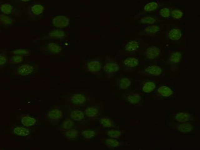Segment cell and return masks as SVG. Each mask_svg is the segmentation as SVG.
Returning a JSON list of instances; mask_svg holds the SVG:
<instances>
[{
	"instance_id": "cell-28",
	"label": "cell",
	"mask_w": 200,
	"mask_h": 150,
	"mask_svg": "<svg viewBox=\"0 0 200 150\" xmlns=\"http://www.w3.org/2000/svg\"><path fill=\"white\" fill-rule=\"evenodd\" d=\"M140 22L143 24L152 25L156 22L157 19L152 16H145L142 18Z\"/></svg>"
},
{
	"instance_id": "cell-17",
	"label": "cell",
	"mask_w": 200,
	"mask_h": 150,
	"mask_svg": "<svg viewBox=\"0 0 200 150\" xmlns=\"http://www.w3.org/2000/svg\"><path fill=\"white\" fill-rule=\"evenodd\" d=\"M182 54L179 52H173L169 57L168 60L170 62L177 64L181 62L182 59Z\"/></svg>"
},
{
	"instance_id": "cell-38",
	"label": "cell",
	"mask_w": 200,
	"mask_h": 150,
	"mask_svg": "<svg viewBox=\"0 0 200 150\" xmlns=\"http://www.w3.org/2000/svg\"><path fill=\"white\" fill-rule=\"evenodd\" d=\"M171 11L168 8H162L159 11V14L162 17L168 18L171 16Z\"/></svg>"
},
{
	"instance_id": "cell-41",
	"label": "cell",
	"mask_w": 200,
	"mask_h": 150,
	"mask_svg": "<svg viewBox=\"0 0 200 150\" xmlns=\"http://www.w3.org/2000/svg\"><path fill=\"white\" fill-rule=\"evenodd\" d=\"M6 62V59L5 57L2 56L0 57V64L1 66L4 64Z\"/></svg>"
},
{
	"instance_id": "cell-19",
	"label": "cell",
	"mask_w": 200,
	"mask_h": 150,
	"mask_svg": "<svg viewBox=\"0 0 200 150\" xmlns=\"http://www.w3.org/2000/svg\"><path fill=\"white\" fill-rule=\"evenodd\" d=\"M141 97L140 95L138 93H134L128 95L127 97L128 102L130 104H136L141 101Z\"/></svg>"
},
{
	"instance_id": "cell-40",
	"label": "cell",
	"mask_w": 200,
	"mask_h": 150,
	"mask_svg": "<svg viewBox=\"0 0 200 150\" xmlns=\"http://www.w3.org/2000/svg\"><path fill=\"white\" fill-rule=\"evenodd\" d=\"M12 60L13 62L15 63H19L22 62L23 58L21 56L16 55L12 57Z\"/></svg>"
},
{
	"instance_id": "cell-1",
	"label": "cell",
	"mask_w": 200,
	"mask_h": 150,
	"mask_svg": "<svg viewBox=\"0 0 200 150\" xmlns=\"http://www.w3.org/2000/svg\"><path fill=\"white\" fill-rule=\"evenodd\" d=\"M175 126L178 132L184 133L193 132L196 128V125L190 122L179 123Z\"/></svg>"
},
{
	"instance_id": "cell-16",
	"label": "cell",
	"mask_w": 200,
	"mask_h": 150,
	"mask_svg": "<svg viewBox=\"0 0 200 150\" xmlns=\"http://www.w3.org/2000/svg\"><path fill=\"white\" fill-rule=\"evenodd\" d=\"M124 64L126 66L131 68L137 67L139 64L138 59L134 57H128L124 60Z\"/></svg>"
},
{
	"instance_id": "cell-33",
	"label": "cell",
	"mask_w": 200,
	"mask_h": 150,
	"mask_svg": "<svg viewBox=\"0 0 200 150\" xmlns=\"http://www.w3.org/2000/svg\"><path fill=\"white\" fill-rule=\"evenodd\" d=\"M183 16V13L180 9H173L171 11V16L174 19H179L182 18Z\"/></svg>"
},
{
	"instance_id": "cell-10",
	"label": "cell",
	"mask_w": 200,
	"mask_h": 150,
	"mask_svg": "<svg viewBox=\"0 0 200 150\" xmlns=\"http://www.w3.org/2000/svg\"><path fill=\"white\" fill-rule=\"evenodd\" d=\"M86 98L84 95L82 94H75L72 97L71 101L74 105H82L86 102Z\"/></svg>"
},
{
	"instance_id": "cell-32",
	"label": "cell",
	"mask_w": 200,
	"mask_h": 150,
	"mask_svg": "<svg viewBox=\"0 0 200 150\" xmlns=\"http://www.w3.org/2000/svg\"><path fill=\"white\" fill-rule=\"evenodd\" d=\"M100 123L103 127L111 128L112 126L113 123L111 119L107 118H103L99 120Z\"/></svg>"
},
{
	"instance_id": "cell-9",
	"label": "cell",
	"mask_w": 200,
	"mask_h": 150,
	"mask_svg": "<svg viewBox=\"0 0 200 150\" xmlns=\"http://www.w3.org/2000/svg\"><path fill=\"white\" fill-rule=\"evenodd\" d=\"M104 71L108 73L112 74L117 72L119 69L118 64L114 62L107 63L104 65Z\"/></svg>"
},
{
	"instance_id": "cell-12",
	"label": "cell",
	"mask_w": 200,
	"mask_h": 150,
	"mask_svg": "<svg viewBox=\"0 0 200 150\" xmlns=\"http://www.w3.org/2000/svg\"><path fill=\"white\" fill-rule=\"evenodd\" d=\"M139 47L138 42L135 40H132L128 42L125 47V49L129 52L136 51Z\"/></svg>"
},
{
	"instance_id": "cell-36",
	"label": "cell",
	"mask_w": 200,
	"mask_h": 150,
	"mask_svg": "<svg viewBox=\"0 0 200 150\" xmlns=\"http://www.w3.org/2000/svg\"><path fill=\"white\" fill-rule=\"evenodd\" d=\"M78 134V130L76 129H70L66 133L67 137L70 139H74L77 138Z\"/></svg>"
},
{
	"instance_id": "cell-11",
	"label": "cell",
	"mask_w": 200,
	"mask_h": 150,
	"mask_svg": "<svg viewBox=\"0 0 200 150\" xmlns=\"http://www.w3.org/2000/svg\"><path fill=\"white\" fill-rule=\"evenodd\" d=\"M70 117L73 121H81L84 118L85 114L81 110H75L71 112Z\"/></svg>"
},
{
	"instance_id": "cell-34",
	"label": "cell",
	"mask_w": 200,
	"mask_h": 150,
	"mask_svg": "<svg viewBox=\"0 0 200 150\" xmlns=\"http://www.w3.org/2000/svg\"><path fill=\"white\" fill-rule=\"evenodd\" d=\"M44 11V7L41 4L34 5L32 8V11L35 15H38L42 14Z\"/></svg>"
},
{
	"instance_id": "cell-37",
	"label": "cell",
	"mask_w": 200,
	"mask_h": 150,
	"mask_svg": "<svg viewBox=\"0 0 200 150\" xmlns=\"http://www.w3.org/2000/svg\"><path fill=\"white\" fill-rule=\"evenodd\" d=\"M74 123L72 119H68L65 120L62 124L63 129L68 130L71 129L73 127Z\"/></svg>"
},
{
	"instance_id": "cell-14",
	"label": "cell",
	"mask_w": 200,
	"mask_h": 150,
	"mask_svg": "<svg viewBox=\"0 0 200 150\" xmlns=\"http://www.w3.org/2000/svg\"><path fill=\"white\" fill-rule=\"evenodd\" d=\"M156 88V85L154 82H148L144 83L142 87V91L145 93H148L153 92Z\"/></svg>"
},
{
	"instance_id": "cell-15",
	"label": "cell",
	"mask_w": 200,
	"mask_h": 150,
	"mask_svg": "<svg viewBox=\"0 0 200 150\" xmlns=\"http://www.w3.org/2000/svg\"><path fill=\"white\" fill-rule=\"evenodd\" d=\"M161 30V27L157 25H151L144 28L143 32L146 34H156Z\"/></svg>"
},
{
	"instance_id": "cell-23",
	"label": "cell",
	"mask_w": 200,
	"mask_h": 150,
	"mask_svg": "<svg viewBox=\"0 0 200 150\" xmlns=\"http://www.w3.org/2000/svg\"><path fill=\"white\" fill-rule=\"evenodd\" d=\"M105 143L108 148H118L119 147L120 144L118 140L116 139L112 138L106 139Z\"/></svg>"
},
{
	"instance_id": "cell-2",
	"label": "cell",
	"mask_w": 200,
	"mask_h": 150,
	"mask_svg": "<svg viewBox=\"0 0 200 150\" xmlns=\"http://www.w3.org/2000/svg\"><path fill=\"white\" fill-rule=\"evenodd\" d=\"M52 23L54 27L57 28H66L69 23V19L66 16L59 15L52 19Z\"/></svg>"
},
{
	"instance_id": "cell-22",
	"label": "cell",
	"mask_w": 200,
	"mask_h": 150,
	"mask_svg": "<svg viewBox=\"0 0 200 150\" xmlns=\"http://www.w3.org/2000/svg\"><path fill=\"white\" fill-rule=\"evenodd\" d=\"M21 122L23 126L30 127L33 126L36 123V120L33 118L27 116L22 118Z\"/></svg>"
},
{
	"instance_id": "cell-20",
	"label": "cell",
	"mask_w": 200,
	"mask_h": 150,
	"mask_svg": "<svg viewBox=\"0 0 200 150\" xmlns=\"http://www.w3.org/2000/svg\"><path fill=\"white\" fill-rule=\"evenodd\" d=\"M159 4L156 2H148L145 5L143 9L145 12H151L156 11L158 8Z\"/></svg>"
},
{
	"instance_id": "cell-13",
	"label": "cell",
	"mask_w": 200,
	"mask_h": 150,
	"mask_svg": "<svg viewBox=\"0 0 200 150\" xmlns=\"http://www.w3.org/2000/svg\"><path fill=\"white\" fill-rule=\"evenodd\" d=\"M33 71V67L28 65H22L18 69V73L22 76H28L32 73Z\"/></svg>"
},
{
	"instance_id": "cell-39",
	"label": "cell",
	"mask_w": 200,
	"mask_h": 150,
	"mask_svg": "<svg viewBox=\"0 0 200 150\" xmlns=\"http://www.w3.org/2000/svg\"><path fill=\"white\" fill-rule=\"evenodd\" d=\"M13 53L16 54L20 55H28L30 53V51L26 49H19L15 50L13 52Z\"/></svg>"
},
{
	"instance_id": "cell-35",
	"label": "cell",
	"mask_w": 200,
	"mask_h": 150,
	"mask_svg": "<svg viewBox=\"0 0 200 150\" xmlns=\"http://www.w3.org/2000/svg\"><path fill=\"white\" fill-rule=\"evenodd\" d=\"M48 48L50 52L54 53H58L61 51L62 49L59 45L54 43H49Z\"/></svg>"
},
{
	"instance_id": "cell-31",
	"label": "cell",
	"mask_w": 200,
	"mask_h": 150,
	"mask_svg": "<svg viewBox=\"0 0 200 150\" xmlns=\"http://www.w3.org/2000/svg\"><path fill=\"white\" fill-rule=\"evenodd\" d=\"M83 138L86 139H90L93 138L96 135V132L93 130H86L82 131L81 133Z\"/></svg>"
},
{
	"instance_id": "cell-26",
	"label": "cell",
	"mask_w": 200,
	"mask_h": 150,
	"mask_svg": "<svg viewBox=\"0 0 200 150\" xmlns=\"http://www.w3.org/2000/svg\"><path fill=\"white\" fill-rule=\"evenodd\" d=\"M49 35L51 37L61 38L65 36V33L62 30L54 29L49 32Z\"/></svg>"
},
{
	"instance_id": "cell-4",
	"label": "cell",
	"mask_w": 200,
	"mask_h": 150,
	"mask_svg": "<svg viewBox=\"0 0 200 150\" xmlns=\"http://www.w3.org/2000/svg\"><path fill=\"white\" fill-rule=\"evenodd\" d=\"M161 53V49L159 48L156 46H152L147 49L146 56L149 59H154L158 57Z\"/></svg>"
},
{
	"instance_id": "cell-25",
	"label": "cell",
	"mask_w": 200,
	"mask_h": 150,
	"mask_svg": "<svg viewBox=\"0 0 200 150\" xmlns=\"http://www.w3.org/2000/svg\"><path fill=\"white\" fill-rule=\"evenodd\" d=\"M62 112L60 110L55 109L50 112L48 114V117L53 120H57L62 117Z\"/></svg>"
},
{
	"instance_id": "cell-27",
	"label": "cell",
	"mask_w": 200,
	"mask_h": 150,
	"mask_svg": "<svg viewBox=\"0 0 200 150\" xmlns=\"http://www.w3.org/2000/svg\"><path fill=\"white\" fill-rule=\"evenodd\" d=\"M107 134L108 136L111 138L117 139L121 137L122 133L120 130L112 129L109 130Z\"/></svg>"
},
{
	"instance_id": "cell-7",
	"label": "cell",
	"mask_w": 200,
	"mask_h": 150,
	"mask_svg": "<svg viewBox=\"0 0 200 150\" xmlns=\"http://www.w3.org/2000/svg\"><path fill=\"white\" fill-rule=\"evenodd\" d=\"M182 33L181 30L177 28H173L169 31L168 36V38L173 41H177L182 37Z\"/></svg>"
},
{
	"instance_id": "cell-24",
	"label": "cell",
	"mask_w": 200,
	"mask_h": 150,
	"mask_svg": "<svg viewBox=\"0 0 200 150\" xmlns=\"http://www.w3.org/2000/svg\"><path fill=\"white\" fill-rule=\"evenodd\" d=\"M13 132L17 136L22 137L27 136L30 133L28 129L20 127L15 128L13 130Z\"/></svg>"
},
{
	"instance_id": "cell-30",
	"label": "cell",
	"mask_w": 200,
	"mask_h": 150,
	"mask_svg": "<svg viewBox=\"0 0 200 150\" xmlns=\"http://www.w3.org/2000/svg\"><path fill=\"white\" fill-rule=\"evenodd\" d=\"M1 12L4 14H8L11 13L13 10V7L11 4L4 3L0 7Z\"/></svg>"
},
{
	"instance_id": "cell-6",
	"label": "cell",
	"mask_w": 200,
	"mask_h": 150,
	"mask_svg": "<svg viewBox=\"0 0 200 150\" xmlns=\"http://www.w3.org/2000/svg\"><path fill=\"white\" fill-rule=\"evenodd\" d=\"M157 92L159 96L166 98L171 96L173 93V90L171 88L164 86L159 87L157 89Z\"/></svg>"
},
{
	"instance_id": "cell-8",
	"label": "cell",
	"mask_w": 200,
	"mask_h": 150,
	"mask_svg": "<svg viewBox=\"0 0 200 150\" xmlns=\"http://www.w3.org/2000/svg\"><path fill=\"white\" fill-rule=\"evenodd\" d=\"M87 68L90 72L93 73L98 72L101 69V64L98 61H92L88 63Z\"/></svg>"
},
{
	"instance_id": "cell-5",
	"label": "cell",
	"mask_w": 200,
	"mask_h": 150,
	"mask_svg": "<svg viewBox=\"0 0 200 150\" xmlns=\"http://www.w3.org/2000/svg\"><path fill=\"white\" fill-rule=\"evenodd\" d=\"M144 71L150 75L153 76H159L163 72L162 68L156 65L149 66L145 68Z\"/></svg>"
},
{
	"instance_id": "cell-29",
	"label": "cell",
	"mask_w": 200,
	"mask_h": 150,
	"mask_svg": "<svg viewBox=\"0 0 200 150\" xmlns=\"http://www.w3.org/2000/svg\"><path fill=\"white\" fill-rule=\"evenodd\" d=\"M0 21L2 24L6 26H10L13 23L12 19L4 14H1L0 16Z\"/></svg>"
},
{
	"instance_id": "cell-3",
	"label": "cell",
	"mask_w": 200,
	"mask_h": 150,
	"mask_svg": "<svg viewBox=\"0 0 200 150\" xmlns=\"http://www.w3.org/2000/svg\"><path fill=\"white\" fill-rule=\"evenodd\" d=\"M174 118L179 123L191 122L193 121L192 115L187 112H179L175 114Z\"/></svg>"
},
{
	"instance_id": "cell-21",
	"label": "cell",
	"mask_w": 200,
	"mask_h": 150,
	"mask_svg": "<svg viewBox=\"0 0 200 150\" xmlns=\"http://www.w3.org/2000/svg\"><path fill=\"white\" fill-rule=\"evenodd\" d=\"M98 112V110L97 108L96 107H88L85 109L84 113L88 117L92 118L97 116Z\"/></svg>"
},
{
	"instance_id": "cell-42",
	"label": "cell",
	"mask_w": 200,
	"mask_h": 150,
	"mask_svg": "<svg viewBox=\"0 0 200 150\" xmlns=\"http://www.w3.org/2000/svg\"><path fill=\"white\" fill-rule=\"evenodd\" d=\"M22 1L23 2H28V0H22Z\"/></svg>"
},
{
	"instance_id": "cell-18",
	"label": "cell",
	"mask_w": 200,
	"mask_h": 150,
	"mask_svg": "<svg viewBox=\"0 0 200 150\" xmlns=\"http://www.w3.org/2000/svg\"><path fill=\"white\" fill-rule=\"evenodd\" d=\"M118 84L119 87L120 88L125 90L131 86L132 81L128 78H123L119 80Z\"/></svg>"
}]
</instances>
